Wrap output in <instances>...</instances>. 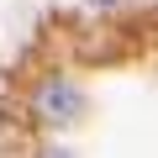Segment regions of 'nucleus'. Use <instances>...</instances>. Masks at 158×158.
<instances>
[{
    "label": "nucleus",
    "instance_id": "1",
    "mask_svg": "<svg viewBox=\"0 0 158 158\" xmlns=\"http://www.w3.org/2000/svg\"><path fill=\"white\" fill-rule=\"evenodd\" d=\"M85 111H90V95L63 74H48L42 85H32V116L42 127H79Z\"/></svg>",
    "mask_w": 158,
    "mask_h": 158
},
{
    "label": "nucleus",
    "instance_id": "2",
    "mask_svg": "<svg viewBox=\"0 0 158 158\" xmlns=\"http://www.w3.org/2000/svg\"><path fill=\"white\" fill-rule=\"evenodd\" d=\"M37 158H74V153H63V148H42Z\"/></svg>",
    "mask_w": 158,
    "mask_h": 158
}]
</instances>
